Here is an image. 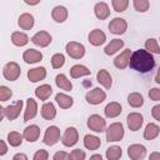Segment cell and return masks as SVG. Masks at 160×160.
I'll return each instance as SVG.
<instances>
[{
  "label": "cell",
  "instance_id": "41",
  "mask_svg": "<svg viewBox=\"0 0 160 160\" xmlns=\"http://www.w3.org/2000/svg\"><path fill=\"white\" fill-rule=\"evenodd\" d=\"M12 96V91L10 88L1 85L0 86V101H8Z\"/></svg>",
  "mask_w": 160,
  "mask_h": 160
},
{
  "label": "cell",
  "instance_id": "19",
  "mask_svg": "<svg viewBox=\"0 0 160 160\" xmlns=\"http://www.w3.org/2000/svg\"><path fill=\"white\" fill-rule=\"evenodd\" d=\"M24 139L29 142H35L39 136H40V128L38 125H30V126H26L25 130H24V134H22Z\"/></svg>",
  "mask_w": 160,
  "mask_h": 160
},
{
  "label": "cell",
  "instance_id": "37",
  "mask_svg": "<svg viewBox=\"0 0 160 160\" xmlns=\"http://www.w3.org/2000/svg\"><path fill=\"white\" fill-rule=\"evenodd\" d=\"M145 49H146V51H149L151 54H160V48H159L156 39H152V38L148 39L145 41Z\"/></svg>",
  "mask_w": 160,
  "mask_h": 160
},
{
  "label": "cell",
  "instance_id": "21",
  "mask_svg": "<svg viewBox=\"0 0 160 160\" xmlns=\"http://www.w3.org/2000/svg\"><path fill=\"white\" fill-rule=\"evenodd\" d=\"M94 12H95V16L100 20H105L110 16V9L108 6L106 2L104 1H100V2H96L95 6H94Z\"/></svg>",
  "mask_w": 160,
  "mask_h": 160
},
{
  "label": "cell",
  "instance_id": "23",
  "mask_svg": "<svg viewBox=\"0 0 160 160\" xmlns=\"http://www.w3.org/2000/svg\"><path fill=\"white\" fill-rule=\"evenodd\" d=\"M18 24H19L20 29H22V30H30V29H32V26L35 24V20H34V16L31 14L24 12V14H21L19 16Z\"/></svg>",
  "mask_w": 160,
  "mask_h": 160
},
{
  "label": "cell",
  "instance_id": "27",
  "mask_svg": "<svg viewBox=\"0 0 160 160\" xmlns=\"http://www.w3.org/2000/svg\"><path fill=\"white\" fill-rule=\"evenodd\" d=\"M160 128L155 122H149L144 130V139L145 140H154L155 138L159 136Z\"/></svg>",
  "mask_w": 160,
  "mask_h": 160
},
{
  "label": "cell",
  "instance_id": "1",
  "mask_svg": "<svg viewBox=\"0 0 160 160\" xmlns=\"http://www.w3.org/2000/svg\"><path fill=\"white\" fill-rule=\"evenodd\" d=\"M132 70L139 72H149L155 68V59L151 52L139 49L130 55V60L128 64Z\"/></svg>",
  "mask_w": 160,
  "mask_h": 160
},
{
  "label": "cell",
  "instance_id": "20",
  "mask_svg": "<svg viewBox=\"0 0 160 160\" xmlns=\"http://www.w3.org/2000/svg\"><path fill=\"white\" fill-rule=\"evenodd\" d=\"M45 76H46V69L44 66L34 68V69H30L28 71V79L31 82H38L40 80H44Z\"/></svg>",
  "mask_w": 160,
  "mask_h": 160
},
{
  "label": "cell",
  "instance_id": "26",
  "mask_svg": "<svg viewBox=\"0 0 160 160\" xmlns=\"http://www.w3.org/2000/svg\"><path fill=\"white\" fill-rule=\"evenodd\" d=\"M55 100H56L58 105H59L61 109H69V108H71L72 104H74V99H72L71 96L64 94V92H58V94L55 95Z\"/></svg>",
  "mask_w": 160,
  "mask_h": 160
},
{
  "label": "cell",
  "instance_id": "30",
  "mask_svg": "<svg viewBox=\"0 0 160 160\" xmlns=\"http://www.w3.org/2000/svg\"><path fill=\"white\" fill-rule=\"evenodd\" d=\"M55 84L59 89L65 90V91H71L72 90V84L71 81L64 75V74H58L55 78Z\"/></svg>",
  "mask_w": 160,
  "mask_h": 160
},
{
  "label": "cell",
  "instance_id": "29",
  "mask_svg": "<svg viewBox=\"0 0 160 160\" xmlns=\"http://www.w3.org/2000/svg\"><path fill=\"white\" fill-rule=\"evenodd\" d=\"M122 46H124V41H122V40H120V39H112V40L105 46L104 52L110 56V55H114L115 52H118L120 49H122Z\"/></svg>",
  "mask_w": 160,
  "mask_h": 160
},
{
  "label": "cell",
  "instance_id": "44",
  "mask_svg": "<svg viewBox=\"0 0 160 160\" xmlns=\"http://www.w3.org/2000/svg\"><path fill=\"white\" fill-rule=\"evenodd\" d=\"M49 158V152L46 150H38L35 154H34V160H46Z\"/></svg>",
  "mask_w": 160,
  "mask_h": 160
},
{
  "label": "cell",
  "instance_id": "6",
  "mask_svg": "<svg viewBox=\"0 0 160 160\" xmlns=\"http://www.w3.org/2000/svg\"><path fill=\"white\" fill-rule=\"evenodd\" d=\"M59 140H60V129H59L58 126H55V125L49 126V128L45 130L42 142H44L45 145L52 146V145H55Z\"/></svg>",
  "mask_w": 160,
  "mask_h": 160
},
{
  "label": "cell",
  "instance_id": "22",
  "mask_svg": "<svg viewBox=\"0 0 160 160\" xmlns=\"http://www.w3.org/2000/svg\"><path fill=\"white\" fill-rule=\"evenodd\" d=\"M121 111H122V108H121V105H120L118 101H111V102H109V104L105 106V109H104L105 116H106V118H110V119L119 116V115L121 114Z\"/></svg>",
  "mask_w": 160,
  "mask_h": 160
},
{
  "label": "cell",
  "instance_id": "11",
  "mask_svg": "<svg viewBox=\"0 0 160 160\" xmlns=\"http://www.w3.org/2000/svg\"><path fill=\"white\" fill-rule=\"evenodd\" d=\"M31 41L32 44H35L36 46H40V48H46L51 44L52 41V38L51 35L48 32V31H38L32 38H31Z\"/></svg>",
  "mask_w": 160,
  "mask_h": 160
},
{
  "label": "cell",
  "instance_id": "43",
  "mask_svg": "<svg viewBox=\"0 0 160 160\" xmlns=\"http://www.w3.org/2000/svg\"><path fill=\"white\" fill-rule=\"evenodd\" d=\"M149 98L152 101H160V89L158 88H152L149 91Z\"/></svg>",
  "mask_w": 160,
  "mask_h": 160
},
{
  "label": "cell",
  "instance_id": "3",
  "mask_svg": "<svg viewBox=\"0 0 160 160\" xmlns=\"http://www.w3.org/2000/svg\"><path fill=\"white\" fill-rule=\"evenodd\" d=\"M20 74H21V69H20L19 64H16L15 61H10V62L5 64V66L2 69V75L8 81L18 80Z\"/></svg>",
  "mask_w": 160,
  "mask_h": 160
},
{
  "label": "cell",
  "instance_id": "13",
  "mask_svg": "<svg viewBox=\"0 0 160 160\" xmlns=\"http://www.w3.org/2000/svg\"><path fill=\"white\" fill-rule=\"evenodd\" d=\"M144 122V118L139 112H130L126 118V124L131 131H138Z\"/></svg>",
  "mask_w": 160,
  "mask_h": 160
},
{
  "label": "cell",
  "instance_id": "52",
  "mask_svg": "<svg viewBox=\"0 0 160 160\" xmlns=\"http://www.w3.org/2000/svg\"><path fill=\"white\" fill-rule=\"evenodd\" d=\"M90 158H91V159H100V160H101V155H99V154H96V155H91Z\"/></svg>",
  "mask_w": 160,
  "mask_h": 160
},
{
  "label": "cell",
  "instance_id": "24",
  "mask_svg": "<svg viewBox=\"0 0 160 160\" xmlns=\"http://www.w3.org/2000/svg\"><path fill=\"white\" fill-rule=\"evenodd\" d=\"M96 79H98V81H99V84H101L105 89H110L111 85H112L111 75H110L109 71L105 70V69H101V70L98 71V74H96Z\"/></svg>",
  "mask_w": 160,
  "mask_h": 160
},
{
  "label": "cell",
  "instance_id": "38",
  "mask_svg": "<svg viewBox=\"0 0 160 160\" xmlns=\"http://www.w3.org/2000/svg\"><path fill=\"white\" fill-rule=\"evenodd\" d=\"M64 64H65V56L62 54L58 52V54L52 55V58H51V66L54 69H60V68L64 66Z\"/></svg>",
  "mask_w": 160,
  "mask_h": 160
},
{
  "label": "cell",
  "instance_id": "42",
  "mask_svg": "<svg viewBox=\"0 0 160 160\" xmlns=\"http://www.w3.org/2000/svg\"><path fill=\"white\" fill-rule=\"evenodd\" d=\"M85 158H86V154L80 149H75L69 154V159L71 160H84Z\"/></svg>",
  "mask_w": 160,
  "mask_h": 160
},
{
  "label": "cell",
  "instance_id": "14",
  "mask_svg": "<svg viewBox=\"0 0 160 160\" xmlns=\"http://www.w3.org/2000/svg\"><path fill=\"white\" fill-rule=\"evenodd\" d=\"M88 39H89V42H90L91 45H94V46H100V45H102V44L106 41V35H105V32H104L102 30H100V29H94V30L90 31Z\"/></svg>",
  "mask_w": 160,
  "mask_h": 160
},
{
  "label": "cell",
  "instance_id": "40",
  "mask_svg": "<svg viewBox=\"0 0 160 160\" xmlns=\"http://www.w3.org/2000/svg\"><path fill=\"white\" fill-rule=\"evenodd\" d=\"M111 5L116 12H122L129 6V0H111Z\"/></svg>",
  "mask_w": 160,
  "mask_h": 160
},
{
  "label": "cell",
  "instance_id": "7",
  "mask_svg": "<svg viewBox=\"0 0 160 160\" xmlns=\"http://www.w3.org/2000/svg\"><path fill=\"white\" fill-rule=\"evenodd\" d=\"M79 140V132L76 130V128L74 126H69L66 128V130L64 131L62 136H61V142L64 146H74Z\"/></svg>",
  "mask_w": 160,
  "mask_h": 160
},
{
  "label": "cell",
  "instance_id": "4",
  "mask_svg": "<svg viewBox=\"0 0 160 160\" xmlns=\"http://www.w3.org/2000/svg\"><path fill=\"white\" fill-rule=\"evenodd\" d=\"M65 50H66V54L72 59H81L85 55V46L81 42L70 41L66 44Z\"/></svg>",
  "mask_w": 160,
  "mask_h": 160
},
{
  "label": "cell",
  "instance_id": "2",
  "mask_svg": "<svg viewBox=\"0 0 160 160\" xmlns=\"http://www.w3.org/2000/svg\"><path fill=\"white\" fill-rule=\"evenodd\" d=\"M106 140L109 142H116L122 140L124 138V125L121 122H112L109 128L105 129Z\"/></svg>",
  "mask_w": 160,
  "mask_h": 160
},
{
  "label": "cell",
  "instance_id": "18",
  "mask_svg": "<svg viewBox=\"0 0 160 160\" xmlns=\"http://www.w3.org/2000/svg\"><path fill=\"white\" fill-rule=\"evenodd\" d=\"M41 59H42V54L35 49H28L22 54V60L26 64H35V62H39Z\"/></svg>",
  "mask_w": 160,
  "mask_h": 160
},
{
  "label": "cell",
  "instance_id": "5",
  "mask_svg": "<svg viewBox=\"0 0 160 160\" xmlns=\"http://www.w3.org/2000/svg\"><path fill=\"white\" fill-rule=\"evenodd\" d=\"M88 128L95 132H102L106 129V121L98 114H92L88 119Z\"/></svg>",
  "mask_w": 160,
  "mask_h": 160
},
{
  "label": "cell",
  "instance_id": "45",
  "mask_svg": "<svg viewBox=\"0 0 160 160\" xmlns=\"http://www.w3.org/2000/svg\"><path fill=\"white\" fill-rule=\"evenodd\" d=\"M52 159L54 160H66V159H69V154L64 152V151H58V152L54 154Z\"/></svg>",
  "mask_w": 160,
  "mask_h": 160
},
{
  "label": "cell",
  "instance_id": "36",
  "mask_svg": "<svg viewBox=\"0 0 160 160\" xmlns=\"http://www.w3.org/2000/svg\"><path fill=\"white\" fill-rule=\"evenodd\" d=\"M121 155H122V150L120 146L112 145L106 149V159L108 160H118L121 158Z\"/></svg>",
  "mask_w": 160,
  "mask_h": 160
},
{
  "label": "cell",
  "instance_id": "49",
  "mask_svg": "<svg viewBox=\"0 0 160 160\" xmlns=\"http://www.w3.org/2000/svg\"><path fill=\"white\" fill-rule=\"evenodd\" d=\"M12 159H14V160H18V159H22V160H28V156H26L25 154H15V155L12 156Z\"/></svg>",
  "mask_w": 160,
  "mask_h": 160
},
{
  "label": "cell",
  "instance_id": "35",
  "mask_svg": "<svg viewBox=\"0 0 160 160\" xmlns=\"http://www.w3.org/2000/svg\"><path fill=\"white\" fill-rule=\"evenodd\" d=\"M22 139L24 136L18 131H10L8 134V142L10 144V146H14V148L20 146L22 142Z\"/></svg>",
  "mask_w": 160,
  "mask_h": 160
},
{
  "label": "cell",
  "instance_id": "12",
  "mask_svg": "<svg viewBox=\"0 0 160 160\" xmlns=\"http://www.w3.org/2000/svg\"><path fill=\"white\" fill-rule=\"evenodd\" d=\"M128 155L131 160H141L146 155V148L140 144H132L128 148Z\"/></svg>",
  "mask_w": 160,
  "mask_h": 160
},
{
  "label": "cell",
  "instance_id": "39",
  "mask_svg": "<svg viewBox=\"0 0 160 160\" xmlns=\"http://www.w3.org/2000/svg\"><path fill=\"white\" fill-rule=\"evenodd\" d=\"M132 4H134V9L139 12H145L150 8L149 0H132Z\"/></svg>",
  "mask_w": 160,
  "mask_h": 160
},
{
  "label": "cell",
  "instance_id": "33",
  "mask_svg": "<svg viewBox=\"0 0 160 160\" xmlns=\"http://www.w3.org/2000/svg\"><path fill=\"white\" fill-rule=\"evenodd\" d=\"M11 42L15 46H25L29 42V36L21 31H14L11 34Z\"/></svg>",
  "mask_w": 160,
  "mask_h": 160
},
{
  "label": "cell",
  "instance_id": "28",
  "mask_svg": "<svg viewBox=\"0 0 160 160\" xmlns=\"http://www.w3.org/2000/svg\"><path fill=\"white\" fill-rule=\"evenodd\" d=\"M84 146L88 150H98L101 146V141L100 138L95 136V135H85L84 136Z\"/></svg>",
  "mask_w": 160,
  "mask_h": 160
},
{
  "label": "cell",
  "instance_id": "32",
  "mask_svg": "<svg viewBox=\"0 0 160 160\" xmlns=\"http://www.w3.org/2000/svg\"><path fill=\"white\" fill-rule=\"evenodd\" d=\"M41 116L45 120H52L56 116V109L52 102H45L41 106Z\"/></svg>",
  "mask_w": 160,
  "mask_h": 160
},
{
  "label": "cell",
  "instance_id": "25",
  "mask_svg": "<svg viewBox=\"0 0 160 160\" xmlns=\"http://www.w3.org/2000/svg\"><path fill=\"white\" fill-rule=\"evenodd\" d=\"M90 74H91V70H89L85 65H80V64H76L70 69V76L72 79H79L82 76H88Z\"/></svg>",
  "mask_w": 160,
  "mask_h": 160
},
{
  "label": "cell",
  "instance_id": "17",
  "mask_svg": "<svg viewBox=\"0 0 160 160\" xmlns=\"http://www.w3.org/2000/svg\"><path fill=\"white\" fill-rule=\"evenodd\" d=\"M130 55H131V50L130 49H125L122 52H120V55H118L115 59H114V65L115 68L122 70L128 66L129 64V60H130Z\"/></svg>",
  "mask_w": 160,
  "mask_h": 160
},
{
  "label": "cell",
  "instance_id": "34",
  "mask_svg": "<svg viewBox=\"0 0 160 160\" xmlns=\"http://www.w3.org/2000/svg\"><path fill=\"white\" fill-rule=\"evenodd\" d=\"M128 102L131 108H140L144 105V98L140 92H131L128 96Z\"/></svg>",
  "mask_w": 160,
  "mask_h": 160
},
{
  "label": "cell",
  "instance_id": "46",
  "mask_svg": "<svg viewBox=\"0 0 160 160\" xmlns=\"http://www.w3.org/2000/svg\"><path fill=\"white\" fill-rule=\"evenodd\" d=\"M151 115H152V118L155 119V120H160V105H155L154 108H152V110H151Z\"/></svg>",
  "mask_w": 160,
  "mask_h": 160
},
{
  "label": "cell",
  "instance_id": "9",
  "mask_svg": "<svg viewBox=\"0 0 160 160\" xmlns=\"http://www.w3.org/2000/svg\"><path fill=\"white\" fill-rule=\"evenodd\" d=\"M128 22L122 18H114L109 24V31L114 35H121L126 31Z\"/></svg>",
  "mask_w": 160,
  "mask_h": 160
},
{
  "label": "cell",
  "instance_id": "10",
  "mask_svg": "<svg viewBox=\"0 0 160 160\" xmlns=\"http://www.w3.org/2000/svg\"><path fill=\"white\" fill-rule=\"evenodd\" d=\"M22 105H24L22 100H18L15 104L4 108V116H5L8 120H10V121H11V120H15V119L20 115V112H21V110H22Z\"/></svg>",
  "mask_w": 160,
  "mask_h": 160
},
{
  "label": "cell",
  "instance_id": "51",
  "mask_svg": "<svg viewBox=\"0 0 160 160\" xmlns=\"http://www.w3.org/2000/svg\"><path fill=\"white\" fill-rule=\"evenodd\" d=\"M159 158H160V155H159L158 152H155V154L150 155V159H159Z\"/></svg>",
  "mask_w": 160,
  "mask_h": 160
},
{
  "label": "cell",
  "instance_id": "47",
  "mask_svg": "<svg viewBox=\"0 0 160 160\" xmlns=\"http://www.w3.org/2000/svg\"><path fill=\"white\" fill-rule=\"evenodd\" d=\"M6 152H8V146H6V144H5L4 140H0V156L5 155Z\"/></svg>",
  "mask_w": 160,
  "mask_h": 160
},
{
  "label": "cell",
  "instance_id": "8",
  "mask_svg": "<svg viewBox=\"0 0 160 160\" xmlns=\"http://www.w3.org/2000/svg\"><path fill=\"white\" fill-rule=\"evenodd\" d=\"M85 99L91 105H99V104H101L106 99V94L100 88H94L92 90H90V91L86 92Z\"/></svg>",
  "mask_w": 160,
  "mask_h": 160
},
{
  "label": "cell",
  "instance_id": "48",
  "mask_svg": "<svg viewBox=\"0 0 160 160\" xmlns=\"http://www.w3.org/2000/svg\"><path fill=\"white\" fill-rule=\"evenodd\" d=\"M40 1H41V0H24V2L28 4V5H30V6H35V5H38Z\"/></svg>",
  "mask_w": 160,
  "mask_h": 160
},
{
  "label": "cell",
  "instance_id": "31",
  "mask_svg": "<svg viewBox=\"0 0 160 160\" xmlns=\"http://www.w3.org/2000/svg\"><path fill=\"white\" fill-rule=\"evenodd\" d=\"M51 94H52V89H51V86H50V85H48V84L40 85L39 88H36V89H35V96H36L38 99L42 100V101L48 100V99L50 98V95H51Z\"/></svg>",
  "mask_w": 160,
  "mask_h": 160
},
{
  "label": "cell",
  "instance_id": "15",
  "mask_svg": "<svg viewBox=\"0 0 160 160\" xmlns=\"http://www.w3.org/2000/svg\"><path fill=\"white\" fill-rule=\"evenodd\" d=\"M38 114V104L32 98L26 99V109L24 111V121H29L34 119Z\"/></svg>",
  "mask_w": 160,
  "mask_h": 160
},
{
  "label": "cell",
  "instance_id": "50",
  "mask_svg": "<svg viewBox=\"0 0 160 160\" xmlns=\"http://www.w3.org/2000/svg\"><path fill=\"white\" fill-rule=\"evenodd\" d=\"M2 119H4V108L0 105V122L2 121Z\"/></svg>",
  "mask_w": 160,
  "mask_h": 160
},
{
  "label": "cell",
  "instance_id": "16",
  "mask_svg": "<svg viewBox=\"0 0 160 160\" xmlns=\"http://www.w3.org/2000/svg\"><path fill=\"white\" fill-rule=\"evenodd\" d=\"M68 15H69L68 9H66L65 6H62V5H58V6H55V8L51 10V18H52V20H54L55 22H58V24L64 22V21L68 19Z\"/></svg>",
  "mask_w": 160,
  "mask_h": 160
}]
</instances>
